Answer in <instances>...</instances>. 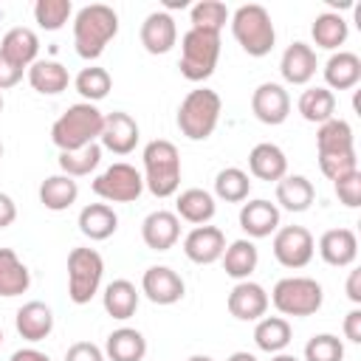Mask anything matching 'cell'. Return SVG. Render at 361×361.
Segmentation results:
<instances>
[{"instance_id":"1","label":"cell","mask_w":361,"mask_h":361,"mask_svg":"<svg viewBox=\"0 0 361 361\" xmlns=\"http://www.w3.org/2000/svg\"><path fill=\"white\" fill-rule=\"evenodd\" d=\"M118 34V14L104 3H90L76 11L73 45L82 59H99L107 42Z\"/></svg>"},{"instance_id":"2","label":"cell","mask_w":361,"mask_h":361,"mask_svg":"<svg viewBox=\"0 0 361 361\" xmlns=\"http://www.w3.org/2000/svg\"><path fill=\"white\" fill-rule=\"evenodd\" d=\"M104 127V116L96 104L90 102H79L71 104L51 127V141L59 147V152H71V149H82L87 144H96V138L102 135Z\"/></svg>"},{"instance_id":"3","label":"cell","mask_w":361,"mask_h":361,"mask_svg":"<svg viewBox=\"0 0 361 361\" xmlns=\"http://www.w3.org/2000/svg\"><path fill=\"white\" fill-rule=\"evenodd\" d=\"M144 186L155 197H172L180 186V155L166 138H155L144 147Z\"/></svg>"},{"instance_id":"4","label":"cell","mask_w":361,"mask_h":361,"mask_svg":"<svg viewBox=\"0 0 361 361\" xmlns=\"http://www.w3.org/2000/svg\"><path fill=\"white\" fill-rule=\"evenodd\" d=\"M220 110H223V102L214 90L209 87L189 90L178 107V130L189 141H206L220 121Z\"/></svg>"},{"instance_id":"5","label":"cell","mask_w":361,"mask_h":361,"mask_svg":"<svg viewBox=\"0 0 361 361\" xmlns=\"http://www.w3.org/2000/svg\"><path fill=\"white\" fill-rule=\"evenodd\" d=\"M231 34H234V39L240 42V48L248 56H265V54H271L274 42H276V31H274L271 14L259 3L240 6L231 14Z\"/></svg>"},{"instance_id":"6","label":"cell","mask_w":361,"mask_h":361,"mask_svg":"<svg viewBox=\"0 0 361 361\" xmlns=\"http://www.w3.org/2000/svg\"><path fill=\"white\" fill-rule=\"evenodd\" d=\"M220 59V34L189 28L180 39V73L189 82H203L214 73Z\"/></svg>"},{"instance_id":"7","label":"cell","mask_w":361,"mask_h":361,"mask_svg":"<svg viewBox=\"0 0 361 361\" xmlns=\"http://www.w3.org/2000/svg\"><path fill=\"white\" fill-rule=\"evenodd\" d=\"M322 285L310 276H285L274 285L271 299L282 316H313L322 307Z\"/></svg>"},{"instance_id":"8","label":"cell","mask_w":361,"mask_h":361,"mask_svg":"<svg viewBox=\"0 0 361 361\" xmlns=\"http://www.w3.org/2000/svg\"><path fill=\"white\" fill-rule=\"evenodd\" d=\"M104 274V259L96 248H73L68 254V296L73 305H87Z\"/></svg>"},{"instance_id":"9","label":"cell","mask_w":361,"mask_h":361,"mask_svg":"<svg viewBox=\"0 0 361 361\" xmlns=\"http://www.w3.org/2000/svg\"><path fill=\"white\" fill-rule=\"evenodd\" d=\"M93 192L107 200V203H133L141 197L144 192V178L135 166L130 164H113L107 166L96 180H93Z\"/></svg>"},{"instance_id":"10","label":"cell","mask_w":361,"mask_h":361,"mask_svg":"<svg viewBox=\"0 0 361 361\" xmlns=\"http://www.w3.org/2000/svg\"><path fill=\"white\" fill-rule=\"evenodd\" d=\"M313 234L305 226H285L274 234V257L285 268H305L313 259Z\"/></svg>"},{"instance_id":"11","label":"cell","mask_w":361,"mask_h":361,"mask_svg":"<svg viewBox=\"0 0 361 361\" xmlns=\"http://www.w3.org/2000/svg\"><path fill=\"white\" fill-rule=\"evenodd\" d=\"M251 110L262 124H282L290 116V96L276 82H262L251 96Z\"/></svg>"},{"instance_id":"12","label":"cell","mask_w":361,"mask_h":361,"mask_svg":"<svg viewBox=\"0 0 361 361\" xmlns=\"http://www.w3.org/2000/svg\"><path fill=\"white\" fill-rule=\"evenodd\" d=\"M141 290H144L147 299L155 302V305H175V302L183 299L186 285H183V279H180L172 268H166V265H152V268H147L144 276H141Z\"/></svg>"},{"instance_id":"13","label":"cell","mask_w":361,"mask_h":361,"mask_svg":"<svg viewBox=\"0 0 361 361\" xmlns=\"http://www.w3.org/2000/svg\"><path fill=\"white\" fill-rule=\"evenodd\" d=\"M178 237H180V217L175 212L158 209L149 212L141 223V240L152 251H169L178 243Z\"/></svg>"},{"instance_id":"14","label":"cell","mask_w":361,"mask_h":361,"mask_svg":"<svg viewBox=\"0 0 361 361\" xmlns=\"http://www.w3.org/2000/svg\"><path fill=\"white\" fill-rule=\"evenodd\" d=\"M226 251V234L217 226H195L183 240V254L197 265H212Z\"/></svg>"},{"instance_id":"15","label":"cell","mask_w":361,"mask_h":361,"mask_svg":"<svg viewBox=\"0 0 361 361\" xmlns=\"http://www.w3.org/2000/svg\"><path fill=\"white\" fill-rule=\"evenodd\" d=\"M226 305H228V313L234 319H240V322H259L265 316V310H268V293H265L262 285L243 279V282H237L231 288Z\"/></svg>"},{"instance_id":"16","label":"cell","mask_w":361,"mask_h":361,"mask_svg":"<svg viewBox=\"0 0 361 361\" xmlns=\"http://www.w3.org/2000/svg\"><path fill=\"white\" fill-rule=\"evenodd\" d=\"M102 147L116 152V155H130L138 144V124L130 113H110L104 116V127H102V135H99Z\"/></svg>"},{"instance_id":"17","label":"cell","mask_w":361,"mask_h":361,"mask_svg":"<svg viewBox=\"0 0 361 361\" xmlns=\"http://www.w3.org/2000/svg\"><path fill=\"white\" fill-rule=\"evenodd\" d=\"M178 42V25L172 20V14L166 11H152L147 14V20L141 23V45L147 54H166L172 51V45Z\"/></svg>"},{"instance_id":"18","label":"cell","mask_w":361,"mask_h":361,"mask_svg":"<svg viewBox=\"0 0 361 361\" xmlns=\"http://www.w3.org/2000/svg\"><path fill=\"white\" fill-rule=\"evenodd\" d=\"M319 254L327 265L333 268H344V265H353L355 257H358V240H355V231L353 228H330L322 234L319 240Z\"/></svg>"},{"instance_id":"19","label":"cell","mask_w":361,"mask_h":361,"mask_svg":"<svg viewBox=\"0 0 361 361\" xmlns=\"http://www.w3.org/2000/svg\"><path fill=\"white\" fill-rule=\"evenodd\" d=\"M240 228L248 237H271L279 228V209L271 200H248L240 209Z\"/></svg>"},{"instance_id":"20","label":"cell","mask_w":361,"mask_h":361,"mask_svg":"<svg viewBox=\"0 0 361 361\" xmlns=\"http://www.w3.org/2000/svg\"><path fill=\"white\" fill-rule=\"evenodd\" d=\"M0 54L17 65V68H31L37 62V54H39V39L31 28L25 25H17V28H8L6 37L0 39Z\"/></svg>"},{"instance_id":"21","label":"cell","mask_w":361,"mask_h":361,"mask_svg":"<svg viewBox=\"0 0 361 361\" xmlns=\"http://www.w3.org/2000/svg\"><path fill=\"white\" fill-rule=\"evenodd\" d=\"M279 71L288 85H307L316 73V51L307 42H290L282 54Z\"/></svg>"},{"instance_id":"22","label":"cell","mask_w":361,"mask_h":361,"mask_svg":"<svg viewBox=\"0 0 361 361\" xmlns=\"http://www.w3.org/2000/svg\"><path fill=\"white\" fill-rule=\"evenodd\" d=\"M248 169H251L254 178L276 183V180H282L288 175V158L276 144L262 141L248 152Z\"/></svg>"},{"instance_id":"23","label":"cell","mask_w":361,"mask_h":361,"mask_svg":"<svg viewBox=\"0 0 361 361\" xmlns=\"http://www.w3.org/2000/svg\"><path fill=\"white\" fill-rule=\"evenodd\" d=\"M14 324H17V333L25 338V341H42L51 330H54V313L45 302H25L17 316H14Z\"/></svg>"},{"instance_id":"24","label":"cell","mask_w":361,"mask_h":361,"mask_svg":"<svg viewBox=\"0 0 361 361\" xmlns=\"http://www.w3.org/2000/svg\"><path fill=\"white\" fill-rule=\"evenodd\" d=\"M324 82L327 90H350L361 82V59L353 51H338L324 65Z\"/></svg>"},{"instance_id":"25","label":"cell","mask_w":361,"mask_h":361,"mask_svg":"<svg viewBox=\"0 0 361 361\" xmlns=\"http://www.w3.org/2000/svg\"><path fill=\"white\" fill-rule=\"evenodd\" d=\"M316 152L319 155H341V152H355V138H353V127L344 118H330L324 124H319L316 133Z\"/></svg>"},{"instance_id":"26","label":"cell","mask_w":361,"mask_h":361,"mask_svg":"<svg viewBox=\"0 0 361 361\" xmlns=\"http://www.w3.org/2000/svg\"><path fill=\"white\" fill-rule=\"evenodd\" d=\"M28 82L37 93L42 96H56L68 87L71 76H68V68L54 62V59H37L31 68H28Z\"/></svg>"},{"instance_id":"27","label":"cell","mask_w":361,"mask_h":361,"mask_svg":"<svg viewBox=\"0 0 361 361\" xmlns=\"http://www.w3.org/2000/svg\"><path fill=\"white\" fill-rule=\"evenodd\" d=\"M104 353L110 361H144L147 355V338L133 327H118L107 336Z\"/></svg>"},{"instance_id":"28","label":"cell","mask_w":361,"mask_h":361,"mask_svg":"<svg viewBox=\"0 0 361 361\" xmlns=\"http://www.w3.org/2000/svg\"><path fill=\"white\" fill-rule=\"evenodd\" d=\"M313 197H316V189L305 175H285L282 180H276V203L288 212L310 209Z\"/></svg>"},{"instance_id":"29","label":"cell","mask_w":361,"mask_h":361,"mask_svg":"<svg viewBox=\"0 0 361 361\" xmlns=\"http://www.w3.org/2000/svg\"><path fill=\"white\" fill-rule=\"evenodd\" d=\"M118 228V217L107 203H90L79 212V231L90 240H107Z\"/></svg>"},{"instance_id":"30","label":"cell","mask_w":361,"mask_h":361,"mask_svg":"<svg viewBox=\"0 0 361 361\" xmlns=\"http://www.w3.org/2000/svg\"><path fill=\"white\" fill-rule=\"evenodd\" d=\"M217 206H214V197L206 192V189H186L178 195V203H175V214L183 217L186 223H195V226H206L212 217H214Z\"/></svg>"},{"instance_id":"31","label":"cell","mask_w":361,"mask_h":361,"mask_svg":"<svg viewBox=\"0 0 361 361\" xmlns=\"http://www.w3.org/2000/svg\"><path fill=\"white\" fill-rule=\"evenodd\" d=\"M31 285V274L25 262L11 251L0 248V296H20Z\"/></svg>"},{"instance_id":"32","label":"cell","mask_w":361,"mask_h":361,"mask_svg":"<svg viewBox=\"0 0 361 361\" xmlns=\"http://www.w3.org/2000/svg\"><path fill=\"white\" fill-rule=\"evenodd\" d=\"M76 197H79V186H76V180L68 178V175H51V178H45L42 186H39V203H42L45 209H51V212H65V209H71V206L76 203Z\"/></svg>"},{"instance_id":"33","label":"cell","mask_w":361,"mask_h":361,"mask_svg":"<svg viewBox=\"0 0 361 361\" xmlns=\"http://www.w3.org/2000/svg\"><path fill=\"white\" fill-rule=\"evenodd\" d=\"M223 268H226V274L231 276V279H248L251 274H254V268H257V262H259V251H257V245L251 243V240H234L226 251H223Z\"/></svg>"},{"instance_id":"34","label":"cell","mask_w":361,"mask_h":361,"mask_svg":"<svg viewBox=\"0 0 361 361\" xmlns=\"http://www.w3.org/2000/svg\"><path fill=\"white\" fill-rule=\"evenodd\" d=\"M104 310L113 316V319H130L135 310H138V290L130 279H113L107 288H104Z\"/></svg>"},{"instance_id":"35","label":"cell","mask_w":361,"mask_h":361,"mask_svg":"<svg viewBox=\"0 0 361 361\" xmlns=\"http://www.w3.org/2000/svg\"><path fill=\"white\" fill-rule=\"evenodd\" d=\"M299 113L310 124H324L336 113V96L327 87H307L299 96Z\"/></svg>"},{"instance_id":"36","label":"cell","mask_w":361,"mask_h":361,"mask_svg":"<svg viewBox=\"0 0 361 361\" xmlns=\"http://www.w3.org/2000/svg\"><path fill=\"white\" fill-rule=\"evenodd\" d=\"M254 341L265 353H282L290 344V324L282 316H265L254 327Z\"/></svg>"},{"instance_id":"37","label":"cell","mask_w":361,"mask_h":361,"mask_svg":"<svg viewBox=\"0 0 361 361\" xmlns=\"http://www.w3.org/2000/svg\"><path fill=\"white\" fill-rule=\"evenodd\" d=\"M310 34H313V42L319 48H327V51H336L338 45H344L347 39V20L336 11H324L313 20L310 25Z\"/></svg>"},{"instance_id":"38","label":"cell","mask_w":361,"mask_h":361,"mask_svg":"<svg viewBox=\"0 0 361 361\" xmlns=\"http://www.w3.org/2000/svg\"><path fill=\"white\" fill-rule=\"evenodd\" d=\"M102 161V147L99 144H87L82 149H71V152H59V169L68 178H85L90 175Z\"/></svg>"},{"instance_id":"39","label":"cell","mask_w":361,"mask_h":361,"mask_svg":"<svg viewBox=\"0 0 361 361\" xmlns=\"http://www.w3.org/2000/svg\"><path fill=\"white\" fill-rule=\"evenodd\" d=\"M248 192H251V180H248V175L243 169L226 166V169L217 172V178H214V195L220 200H226V203H243L248 197Z\"/></svg>"},{"instance_id":"40","label":"cell","mask_w":361,"mask_h":361,"mask_svg":"<svg viewBox=\"0 0 361 361\" xmlns=\"http://www.w3.org/2000/svg\"><path fill=\"white\" fill-rule=\"evenodd\" d=\"M189 17H192V28L220 34V28H223L226 20H228V8H226V3H220V0H200V3L192 6Z\"/></svg>"},{"instance_id":"41","label":"cell","mask_w":361,"mask_h":361,"mask_svg":"<svg viewBox=\"0 0 361 361\" xmlns=\"http://www.w3.org/2000/svg\"><path fill=\"white\" fill-rule=\"evenodd\" d=\"M110 87H113V79H110V73L104 68L90 65V68H82L79 76H76V90L90 104L99 102V99H104L110 93Z\"/></svg>"},{"instance_id":"42","label":"cell","mask_w":361,"mask_h":361,"mask_svg":"<svg viewBox=\"0 0 361 361\" xmlns=\"http://www.w3.org/2000/svg\"><path fill=\"white\" fill-rule=\"evenodd\" d=\"M73 11L71 0H37L34 3V20L45 31H59Z\"/></svg>"},{"instance_id":"43","label":"cell","mask_w":361,"mask_h":361,"mask_svg":"<svg viewBox=\"0 0 361 361\" xmlns=\"http://www.w3.org/2000/svg\"><path fill=\"white\" fill-rule=\"evenodd\" d=\"M344 344L333 333H319L305 344V361H341Z\"/></svg>"},{"instance_id":"44","label":"cell","mask_w":361,"mask_h":361,"mask_svg":"<svg viewBox=\"0 0 361 361\" xmlns=\"http://www.w3.org/2000/svg\"><path fill=\"white\" fill-rule=\"evenodd\" d=\"M319 169L324 172V178H330L333 183L358 172V158L355 152H341V155H319Z\"/></svg>"},{"instance_id":"45","label":"cell","mask_w":361,"mask_h":361,"mask_svg":"<svg viewBox=\"0 0 361 361\" xmlns=\"http://www.w3.org/2000/svg\"><path fill=\"white\" fill-rule=\"evenodd\" d=\"M333 186H336V195H338V200H341L347 209H355V206H361V172H353V175H347V178L336 180Z\"/></svg>"},{"instance_id":"46","label":"cell","mask_w":361,"mask_h":361,"mask_svg":"<svg viewBox=\"0 0 361 361\" xmlns=\"http://www.w3.org/2000/svg\"><path fill=\"white\" fill-rule=\"evenodd\" d=\"M65 361H104V353L93 341H76L68 347Z\"/></svg>"},{"instance_id":"47","label":"cell","mask_w":361,"mask_h":361,"mask_svg":"<svg viewBox=\"0 0 361 361\" xmlns=\"http://www.w3.org/2000/svg\"><path fill=\"white\" fill-rule=\"evenodd\" d=\"M20 79H23V68L11 65V62H8V59L0 54V90H8V87H14Z\"/></svg>"},{"instance_id":"48","label":"cell","mask_w":361,"mask_h":361,"mask_svg":"<svg viewBox=\"0 0 361 361\" xmlns=\"http://www.w3.org/2000/svg\"><path fill=\"white\" fill-rule=\"evenodd\" d=\"M344 336L353 341V344H361V310H350L344 316Z\"/></svg>"},{"instance_id":"49","label":"cell","mask_w":361,"mask_h":361,"mask_svg":"<svg viewBox=\"0 0 361 361\" xmlns=\"http://www.w3.org/2000/svg\"><path fill=\"white\" fill-rule=\"evenodd\" d=\"M14 220H17V206H14V200H11L6 192H0V228L11 226Z\"/></svg>"},{"instance_id":"50","label":"cell","mask_w":361,"mask_h":361,"mask_svg":"<svg viewBox=\"0 0 361 361\" xmlns=\"http://www.w3.org/2000/svg\"><path fill=\"white\" fill-rule=\"evenodd\" d=\"M347 296H350V302H361V271L355 268V271H350V276H347Z\"/></svg>"},{"instance_id":"51","label":"cell","mask_w":361,"mask_h":361,"mask_svg":"<svg viewBox=\"0 0 361 361\" xmlns=\"http://www.w3.org/2000/svg\"><path fill=\"white\" fill-rule=\"evenodd\" d=\"M8 361H51L42 350H37V347H23V350H17Z\"/></svg>"},{"instance_id":"52","label":"cell","mask_w":361,"mask_h":361,"mask_svg":"<svg viewBox=\"0 0 361 361\" xmlns=\"http://www.w3.org/2000/svg\"><path fill=\"white\" fill-rule=\"evenodd\" d=\"M226 361H257V358H254L251 353H245V350H240V353H231V355H228Z\"/></svg>"},{"instance_id":"53","label":"cell","mask_w":361,"mask_h":361,"mask_svg":"<svg viewBox=\"0 0 361 361\" xmlns=\"http://www.w3.org/2000/svg\"><path fill=\"white\" fill-rule=\"evenodd\" d=\"M271 361H299V358L296 355H288V353H276Z\"/></svg>"},{"instance_id":"54","label":"cell","mask_w":361,"mask_h":361,"mask_svg":"<svg viewBox=\"0 0 361 361\" xmlns=\"http://www.w3.org/2000/svg\"><path fill=\"white\" fill-rule=\"evenodd\" d=\"M186 361H214V358H209V355H189Z\"/></svg>"},{"instance_id":"55","label":"cell","mask_w":361,"mask_h":361,"mask_svg":"<svg viewBox=\"0 0 361 361\" xmlns=\"http://www.w3.org/2000/svg\"><path fill=\"white\" fill-rule=\"evenodd\" d=\"M0 113H3V93H0Z\"/></svg>"},{"instance_id":"56","label":"cell","mask_w":361,"mask_h":361,"mask_svg":"<svg viewBox=\"0 0 361 361\" xmlns=\"http://www.w3.org/2000/svg\"><path fill=\"white\" fill-rule=\"evenodd\" d=\"M0 344H3V327H0Z\"/></svg>"},{"instance_id":"57","label":"cell","mask_w":361,"mask_h":361,"mask_svg":"<svg viewBox=\"0 0 361 361\" xmlns=\"http://www.w3.org/2000/svg\"><path fill=\"white\" fill-rule=\"evenodd\" d=\"M0 158H3V144H0Z\"/></svg>"}]
</instances>
